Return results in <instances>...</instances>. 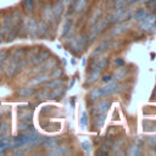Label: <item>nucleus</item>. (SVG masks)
<instances>
[{
  "label": "nucleus",
  "instance_id": "nucleus-1",
  "mask_svg": "<svg viewBox=\"0 0 156 156\" xmlns=\"http://www.w3.org/2000/svg\"><path fill=\"white\" fill-rule=\"evenodd\" d=\"M33 93V90L32 89H28V88H22L20 91H18V95H21V96H27V95H30Z\"/></svg>",
  "mask_w": 156,
  "mask_h": 156
},
{
  "label": "nucleus",
  "instance_id": "nucleus-2",
  "mask_svg": "<svg viewBox=\"0 0 156 156\" xmlns=\"http://www.w3.org/2000/svg\"><path fill=\"white\" fill-rule=\"evenodd\" d=\"M4 55H5V52H4V51H0V62H1V60L4 58Z\"/></svg>",
  "mask_w": 156,
  "mask_h": 156
},
{
  "label": "nucleus",
  "instance_id": "nucleus-3",
  "mask_svg": "<svg viewBox=\"0 0 156 156\" xmlns=\"http://www.w3.org/2000/svg\"><path fill=\"white\" fill-rule=\"evenodd\" d=\"M4 129H6V127H4V124L0 123V132H4Z\"/></svg>",
  "mask_w": 156,
  "mask_h": 156
}]
</instances>
